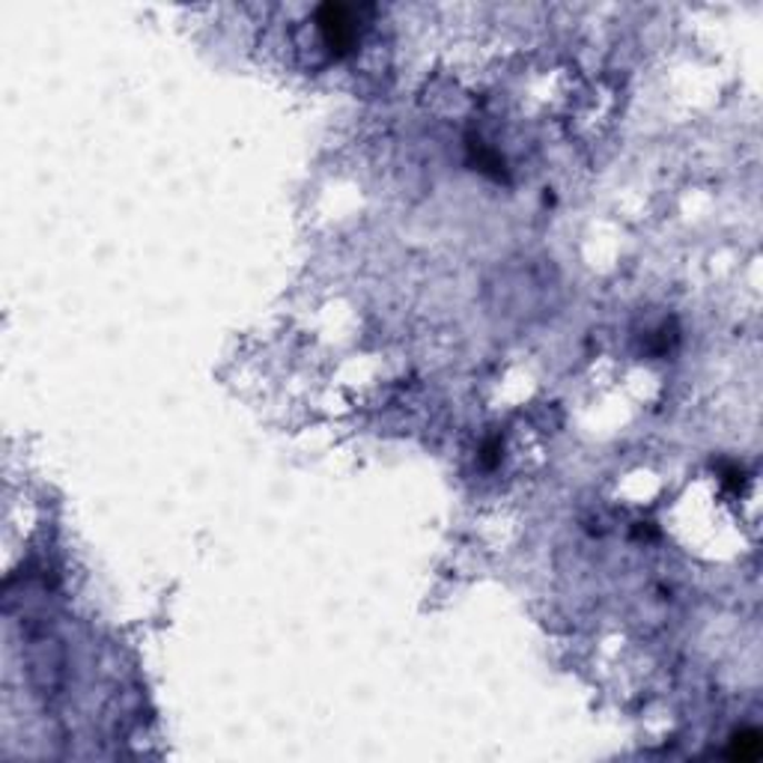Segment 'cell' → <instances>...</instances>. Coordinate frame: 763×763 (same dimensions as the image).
<instances>
[{"instance_id": "6da1fadb", "label": "cell", "mask_w": 763, "mask_h": 763, "mask_svg": "<svg viewBox=\"0 0 763 763\" xmlns=\"http://www.w3.org/2000/svg\"><path fill=\"white\" fill-rule=\"evenodd\" d=\"M349 7H337V3H326L317 10V24L319 33L326 39V46L335 51V54H346L349 48L355 46V19Z\"/></svg>"}]
</instances>
